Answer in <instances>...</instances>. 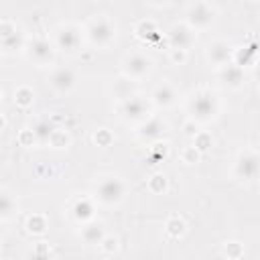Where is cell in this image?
<instances>
[{
	"label": "cell",
	"mask_w": 260,
	"mask_h": 260,
	"mask_svg": "<svg viewBox=\"0 0 260 260\" xmlns=\"http://www.w3.org/2000/svg\"><path fill=\"white\" fill-rule=\"evenodd\" d=\"M126 193V187H124V181L116 175H106L102 179L95 181L93 185V199L100 201L102 205H116L122 201Z\"/></svg>",
	"instance_id": "1"
},
{
	"label": "cell",
	"mask_w": 260,
	"mask_h": 260,
	"mask_svg": "<svg viewBox=\"0 0 260 260\" xmlns=\"http://www.w3.org/2000/svg\"><path fill=\"white\" fill-rule=\"evenodd\" d=\"M189 112H191V120H195L197 124L209 122L217 114L215 95L211 91H207V89H201V91L193 93L191 100H189Z\"/></svg>",
	"instance_id": "2"
},
{
	"label": "cell",
	"mask_w": 260,
	"mask_h": 260,
	"mask_svg": "<svg viewBox=\"0 0 260 260\" xmlns=\"http://www.w3.org/2000/svg\"><path fill=\"white\" fill-rule=\"evenodd\" d=\"M85 32H87V39L98 45V47H106L110 45L114 39H116V24L112 22V18H108L106 14H98L93 16L87 26H85Z\"/></svg>",
	"instance_id": "3"
},
{
	"label": "cell",
	"mask_w": 260,
	"mask_h": 260,
	"mask_svg": "<svg viewBox=\"0 0 260 260\" xmlns=\"http://www.w3.org/2000/svg\"><path fill=\"white\" fill-rule=\"evenodd\" d=\"M215 18V8L209 4V2H191L187 6V26L191 30H197V28H207Z\"/></svg>",
	"instance_id": "4"
},
{
	"label": "cell",
	"mask_w": 260,
	"mask_h": 260,
	"mask_svg": "<svg viewBox=\"0 0 260 260\" xmlns=\"http://www.w3.org/2000/svg\"><path fill=\"white\" fill-rule=\"evenodd\" d=\"M26 55H28V59L32 61V63H37V65H51L53 63V59H55V49H53V45L47 41V39H43V37H37V39H32L28 45H26Z\"/></svg>",
	"instance_id": "5"
},
{
	"label": "cell",
	"mask_w": 260,
	"mask_h": 260,
	"mask_svg": "<svg viewBox=\"0 0 260 260\" xmlns=\"http://www.w3.org/2000/svg\"><path fill=\"white\" fill-rule=\"evenodd\" d=\"M152 67V61L142 53H130L122 61V71L128 79H140L144 77Z\"/></svg>",
	"instance_id": "6"
},
{
	"label": "cell",
	"mask_w": 260,
	"mask_h": 260,
	"mask_svg": "<svg viewBox=\"0 0 260 260\" xmlns=\"http://www.w3.org/2000/svg\"><path fill=\"white\" fill-rule=\"evenodd\" d=\"M205 55H207V61H209L211 65H215V67H223V65H228V63H232L234 49L230 47L228 41H223V39H215V41H211V43L207 45Z\"/></svg>",
	"instance_id": "7"
},
{
	"label": "cell",
	"mask_w": 260,
	"mask_h": 260,
	"mask_svg": "<svg viewBox=\"0 0 260 260\" xmlns=\"http://www.w3.org/2000/svg\"><path fill=\"white\" fill-rule=\"evenodd\" d=\"M256 175H258V154L254 150L240 152L236 160V177L242 181H250L256 179Z\"/></svg>",
	"instance_id": "8"
},
{
	"label": "cell",
	"mask_w": 260,
	"mask_h": 260,
	"mask_svg": "<svg viewBox=\"0 0 260 260\" xmlns=\"http://www.w3.org/2000/svg\"><path fill=\"white\" fill-rule=\"evenodd\" d=\"M55 43H57V47L63 49V51H73V49H77L79 43H81V30H79V26H75V24H61V26L57 28Z\"/></svg>",
	"instance_id": "9"
},
{
	"label": "cell",
	"mask_w": 260,
	"mask_h": 260,
	"mask_svg": "<svg viewBox=\"0 0 260 260\" xmlns=\"http://www.w3.org/2000/svg\"><path fill=\"white\" fill-rule=\"evenodd\" d=\"M169 49H183L187 51L193 43H195V32L187 26V24H175L167 37Z\"/></svg>",
	"instance_id": "10"
},
{
	"label": "cell",
	"mask_w": 260,
	"mask_h": 260,
	"mask_svg": "<svg viewBox=\"0 0 260 260\" xmlns=\"http://www.w3.org/2000/svg\"><path fill=\"white\" fill-rule=\"evenodd\" d=\"M49 85L57 93H67L75 85V73L69 67H55L49 75Z\"/></svg>",
	"instance_id": "11"
},
{
	"label": "cell",
	"mask_w": 260,
	"mask_h": 260,
	"mask_svg": "<svg viewBox=\"0 0 260 260\" xmlns=\"http://www.w3.org/2000/svg\"><path fill=\"white\" fill-rule=\"evenodd\" d=\"M120 112H122L124 118H128V120H140V122H144L146 118H150L146 100H142V98H138V95H134V98H130V100H126V102H122Z\"/></svg>",
	"instance_id": "12"
},
{
	"label": "cell",
	"mask_w": 260,
	"mask_h": 260,
	"mask_svg": "<svg viewBox=\"0 0 260 260\" xmlns=\"http://www.w3.org/2000/svg\"><path fill=\"white\" fill-rule=\"evenodd\" d=\"M165 128H167V126H165L162 120L150 116V118H146V120L140 124V128H138V136H140L142 140H146V142H156V140L162 138Z\"/></svg>",
	"instance_id": "13"
},
{
	"label": "cell",
	"mask_w": 260,
	"mask_h": 260,
	"mask_svg": "<svg viewBox=\"0 0 260 260\" xmlns=\"http://www.w3.org/2000/svg\"><path fill=\"white\" fill-rule=\"evenodd\" d=\"M219 81L230 89H238L244 83V69L234 63H228V65L219 67Z\"/></svg>",
	"instance_id": "14"
},
{
	"label": "cell",
	"mask_w": 260,
	"mask_h": 260,
	"mask_svg": "<svg viewBox=\"0 0 260 260\" xmlns=\"http://www.w3.org/2000/svg\"><path fill=\"white\" fill-rule=\"evenodd\" d=\"M71 215H73V219L79 221V223L91 221L93 215H95V205H93V201H91L89 197H79V199H75V201H73V207H71Z\"/></svg>",
	"instance_id": "15"
},
{
	"label": "cell",
	"mask_w": 260,
	"mask_h": 260,
	"mask_svg": "<svg viewBox=\"0 0 260 260\" xmlns=\"http://www.w3.org/2000/svg\"><path fill=\"white\" fill-rule=\"evenodd\" d=\"M134 37L144 41V43H152V41L160 39V32H158V26H156V22L152 18H142L134 26Z\"/></svg>",
	"instance_id": "16"
},
{
	"label": "cell",
	"mask_w": 260,
	"mask_h": 260,
	"mask_svg": "<svg viewBox=\"0 0 260 260\" xmlns=\"http://www.w3.org/2000/svg\"><path fill=\"white\" fill-rule=\"evenodd\" d=\"M150 100H152V104L158 106V108H169V106L175 104L177 91H175V87H173L171 83H160V85H156V87L152 89Z\"/></svg>",
	"instance_id": "17"
},
{
	"label": "cell",
	"mask_w": 260,
	"mask_h": 260,
	"mask_svg": "<svg viewBox=\"0 0 260 260\" xmlns=\"http://www.w3.org/2000/svg\"><path fill=\"white\" fill-rule=\"evenodd\" d=\"M79 236H81V240H83L85 244H100L102 238L106 236V230H104V225H102L100 221H93V219H91V221H87V223L81 225Z\"/></svg>",
	"instance_id": "18"
},
{
	"label": "cell",
	"mask_w": 260,
	"mask_h": 260,
	"mask_svg": "<svg viewBox=\"0 0 260 260\" xmlns=\"http://www.w3.org/2000/svg\"><path fill=\"white\" fill-rule=\"evenodd\" d=\"M112 89H114V95H116L120 102H126V100H130V98L136 95V83H134V79H128V77L116 79Z\"/></svg>",
	"instance_id": "19"
},
{
	"label": "cell",
	"mask_w": 260,
	"mask_h": 260,
	"mask_svg": "<svg viewBox=\"0 0 260 260\" xmlns=\"http://www.w3.org/2000/svg\"><path fill=\"white\" fill-rule=\"evenodd\" d=\"M24 228H26V232L32 234V236H43V234L47 232V228H49L47 215H45V213H30V215L26 217V221H24Z\"/></svg>",
	"instance_id": "20"
},
{
	"label": "cell",
	"mask_w": 260,
	"mask_h": 260,
	"mask_svg": "<svg viewBox=\"0 0 260 260\" xmlns=\"http://www.w3.org/2000/svg\"><path fill=\"white\" fill-rule=\"evenodd\" d=\"M47 144H49L51 148H55V150H61V148H67V146L71 144V136H69V132H67L65 128L55 126V128L51 130L49 138H47Z\"/></svg>",
	"instance_id": "21"
},
{
	"label": "cell",
	"mask_w": 260,
	"mask_h": 260,
	"mask_svg": "<svg viewBox=\"0 0 260 260\" xmlns=\"http://www.w3.org/2000/svg\"><path fill=\"white\" fill-rule=\"evenodd\" d=\"M165 232H167L169 238L179 240V238L185 236V232H187V223H185V219H183L181 215H171V217L165 221Z\"/></svg>",
	"instance_id": "22"
},
{
	"label": "cell",
	"mask_w": 260,
	"mask_h": 260,
	"mask_svg": "<svg viewBox=\"0 0 260 260\" xmlns=\"http://www.w3.org/2000/svg\"><path fill=\"white\" fill-rule=\"evenodd\" d=\"M14 106L16 108H22V110H26V108H30L32 104H35V91H32V87H28V85H18L16 89H14Z\"/></svg>",
	"instance_id": "23"
},
{
	"label": "cell",
	"mask_w": 260,
	"mask_h": 260,
	"mask_svg": "<svg viewBox=\"0 0 260 260\" xmlns=\"http://www.w3.org/2000/svg\"><path fill=\"white\" fill-rule=\"evenodd\" d=\"M14 211H16V199L8 191L0 189V221L12 217Z\"/></svg>",
	"instance_id": "24"
},
{
	"label": "cell",
	"mask_w": 260,
	"mask_h": 260,
	"mask_svg": "<svg viewBox=\"0 0 260 260\" xmlns=\"http://www.w3.org/2000/svg\"><path fill=\"white\" fill-rule=\"evenodd\" d=\"M146 187H148L150 193L160 195V193H165V191L169 189V179H167L162 173H152V175L148 177V181H146Z\"/></svg>",
	"instance_id": "25"
},
{
	"label": "cell",
	"mask_w": 260,
	"mask_h": 260,
	"mask_svg": "<svg viewBox=\"0 0 260 260\" xmlns=\"http://www.w3.org/2000/svg\"><path fill=\"white\" fill-rule=\"evenodd\" d=\"M244 252H246L244 250V244L238 242V240H230V242L223 244V256L228 260H240L244 256Z\"/></svg>",
	"instance_id": "26"
},
{
	"label": "cell",
	"mask_w": 260,
	"mask_h": 260,
	"mask_svg": "<svg viewBox=\"0 0 260 260\" xmlns=\"http://www.w3.org/2000/svg\"><path fill=\"white\" fill-rule=\"evenodd\" d=\"M28 260H51V246L49 242H35L28 254Z\"/></svg>",
	"instance_id": "27"
},
{
	"label": "cell",
	"mask_w": 260,
	"mask_h": 260,
	"mask_svg": "<svg viewBox=\"0 0 260 260\" xmlns=\"http://www.w3.org/2000/svg\"><path fill=\"white\" fill-rule=\"evenodd\" d=\"M193 146L203 154V152H207L211 146H213V138H211V134L207 132V130H199L195 136H193Z\"/></svg>",
	"instance_id": "28"
},
{
	"label": "cell",
	"mask_w": 260,
	"mask_h": 260,
	"mask_svg": "<svg viewBox=\"0 0 260 260\" xmlns=\"http://www.w3.org/2000/svg\"><path fill=\"white\" fill-rule=\"evenodd\" d=\"M98 246H100V250H102L104 254L112 256V254H116V252H118V248H120V240H118L114 234H106Z\"/></svg>",
	"instance_id": "29"
},
{
	"label": "cell",
	"mask_w": 260,
	"mask_h": 260,
	"mask_svg": "<svg viewBox=\"0 0 260 260\" xmlns=\"http://www.w3.org/2000/svg\"><path fill=\"white\" fill-rule=\"evenodd\" d=\"M91 140H93L98 146L106 148V146H110V144L114 142V134H112L108 128H95L93 134H91Z\"/></svg>",
	"instance_id": "30"
},
{
	"label": "cell",
	"mask_w": 260,
	"mask_h": 260,
	"mask_svg": "<svg viewBox=\"0 0 260 260\" xmlns=\"http://www.w3.org/2000/svg\"><path fill=\"white\" fill-rule=\"evenodd\" d=\"M53 128H55V126H53L49 120H41V122L32 128V132H35V136H37V142H47V138H49V134H51Z\"/></svg>",
	"instance_id": "31"
},
{
	"label": "cell",
	"mask_w": 260,
	"mask_h": 260,
	"mask_svg": "<svg viewBox=\"0 0 260 260\" xmlns=\"http://www.w3.org/2000/svg\"><path fill=\"white\" fill-rule=\"evenodd\" d=\"M24 47V39L16 32L8 39H0V49H6V51H16V49H22Z\"/></svg>",
	"instance_id": "32"
},
{
	"label": "cell",
	"mask_w": 260,
	"mask_h": 260,
	"mask_svg": "<svg viewBox=\"0 0 260 260\" xmlns=\"http://www.w3.org/2000/svg\"><path fill=\"white\" fill-rule=\"evenodd\" d=\"M16 142L20 144V146H35L37 144V136H35V132H32V128H22L20 132H18V136H16Z\"/></svg>",
	"instance_id": "33"
},
{
	"label": "cell",
	"mask_w": 260,
	"mask_h": 260,
	"mask_svg": "<svg viewBox=\"0 0 260 260\" xmlns=\"http://www.w3.org/2000/svg\"><path fill=\"white\" fill-rule=\"evenodd\" d=\"M181 158H183L185 165H195V162H199L201 152H199L193 144H189V146H185V148L181 150Z\"/></svg>",
	"instance_id": "34"
},
{
	"label": "cell",
	"mask_w": 260,
	"mask_h": 260,
	"mask_svg": "<svg viewBox=\"0 0 260 260\" xmlns=\"http://www.w3.org/2000/svg\"><path fill=\"white\" fill-rule=\"evenodd\" d=\"M150 156L152 158H156V160H160V158H165L167 156V152H169V144L167 142H160V140H156V142H152L150 144Z\"/></svg>",
	"instance_id": "35"
},
{
	"label": "cell",
	"mask_w": 260,
	"mask_h": 260,
	"mask_svg": "<svg viewBox=\"0 0 260 260\" xmlns=\"http://www.w3.org/2000/svg\"><path fill=\"white\" fill-rule=\"evenodd\" d=\"M16 32H18V30H16L14 20H10V18L0 20V39H8V37H12V35H16Z\"/></svg>",
	"instance_id": "36"
},
{
	"label": "cell",
	"mask_w": 260,
	"mask_h": 260,
	"mask_svg": "<svg viewBox=\"0 0 260 260\" xmlns=\"http://www.w3.org/2000/svg\"><path fill=\"white\" fill-rule=\"evenodd\" d=\"M169 59L175 65H183L187 61V51H183V49H169Z\"/></svg>",
	"instance_id": "37"
},
{
	"label": "cell",
	"mask_w": 260,
	"mask_h": 260,
	"mask_svg": "<svg viewBox=\"0 0 260 260\" xmlns=\"http://www.w3.org/2000/svg\"><path fill=\"white\" fill-rule=\"evenodd\" d=\"M183 132H185L187 136H191V138H193V136L199 132V124H197L195 120H191V118H189V120H185V124H183Z\"/></svg>",
	"instance_id": "38"
},
{
	"label": "cell",
	"mask_w": 260,
	"mask_h": 260,
	"mask_svg": "<svg viewBox=\"0 0 260 260\" xmlns=\"http://www.w3.org/2000/svg\"><path fill=\"white\" fill-rule=\"evenodd\" d=\"M4 128H6V116H4L2 112H0V132H2Z\"/></svg>",
	"instance_id": "39"
},
{
	"label": "cell",
	"mask_w": 260,
	"mask_h": 260,
	"mask_svg": "<svg viewBox=\"0 0 260 260\" xmlns=\"http://www.w3.org/2000/svg\"><path fill=\"white\" fill-rule=\"evenodd\" d=\"M2 98H4V89L0 87V102H2Z\"/></svg>",
	"instance_id": "40"
},
{
	"label": "cell",
	"mask_w": 260,
	"mask_h": 260,
	"mask_svg": "<svg viewBox=\"0 0 260 260\" xmlns=\"http://www.w3.org/2000/svg\"><path fill=\"white\" fill-rule=\"evenodd\" d=\"M0 242H2V230H0Z\"/></svg>",
	"instance_id": "41"
},
{
	"label": "cell",
	"mask_w": 260,
	"mask_h": 260,
	"mask_svg": "<svg viewBox=\"0 0 260 260\" xmlns=\"http://www.w3.org/2000/svg\"><path fill=\"white\" fill-rule=\"evenodd\" d=\"M0 59H2V55H0Z\"/></svg>",
	"instance_id": "42"
}]
</instances>
